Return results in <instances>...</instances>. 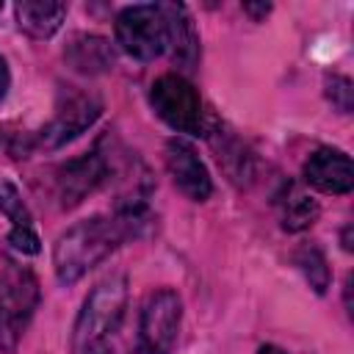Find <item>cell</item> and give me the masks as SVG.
<instances>
[{
    "instance_id": "cell-1",
    "label": "cell",
    "mask_w": 354,
    "mask_h": 354,
    "mask_svg": "<svg viewBox=\"0 0 354 354\" xmlns=\"http://www.w3.org/2000/svg\"><path fill=\"white\" fill-rule=\"evenodd\" d=\"M149 224L147 207H116L113 216H91L72 224L53 246V268L58 282L72 285L94 266L111 257L124 241L138 238Z\"/></svg>"
},
{
    "instance_id": "cell-2",
    "label": "cell",
    "mask_w": 354,
    "mask_h": 354,
    "mask_svg": "<svg viewBox=\"0 0 354 354\" xmlns=\"http://www.w3.org/2000/svg\"><path fill=\"white\" fill-rule=\"evenodd\" d=\"M127 307V277L111 274L86 296L69 340V354H113V337Z\"/></svg>"
},
{
    "instance_id": "cell-3",
    "label": "cell",
    "mask_w": 354,
    "mask_h": 354,
    "mask_svg": "<svg viewBox=\"0 0 354 354\" xmlns=\"http://www.w3.org/2000/svg\"><path fill=\"white\" fill-rule=\"evenodd\" d=\"M39 279L28 266L6 263L0 274V351L11 354L39 307Z\"/></svg>"
},
{
    "instance_id": "cell-4",
    "label": "cell",
    "mask_w": 354,
    "mask_h": 354,
    "mask_svg": "<svg viewBox=\"0 0 354 354\" xmlns=\"http://www.w3.org/2000/svg\"><path fill=\"white\" fill-rule=\"evenodd\" d=\"M113 30L122 50L138 61H152L169 50V28L160 6L138 3L122 8L116 14Z\"/></svg>"
},
{
    "instance_id": "cell-5",
    "label": "cell",
    "mask_w": 354,
    "mask_h": 354,
    "mask_svg": "<svg viewBox=\"0 0 354 354\" xmlns=\"http://www.w3.org/2000/svg\"><path fill=\"white\" fill-rule=\"evenodd\" d=\"M183 318V301L177 290L160 288L144 299L141 321H138V340L130 354H171Z\"/></svg>"
},
{
    "instance_id": "cell-6",
    "label": "cell",
    "mask_w": 354,
    "mask_h": 354,
    "mask_svg": "<svg viewBox=\"0 0 354 354\" xmlns=\"http://www.w3.org/2000/svg\"><path fill=\"white\" fill-rule=\"evenodd\" d=\"M152 111L177 133L199 136L205 130V111L196 88L183 75H160L149 88Z\"/></svg>"
},
{
    "instance_id": "cell-7",
    "label": "cell",
    "mask_w": 354,
    "mask_h": 354,
    "mask_svg": "<svg viewBox=\"0 0 354 354\" xmlns=\"http://www.w3.org/2000/svg\"><path fill=\"white\" fill-rule=\"evenodd\" d=\"M100 111H102L100 97H94L88 91H80V88H64L61 97H58L55 113L41 127V133L36 136V144L44 147V149L64 147L66 141H72L83 130H88L97 122Z\"/></svg>"
},
{
    "instance_id": "cell-8",
    "label": "cell",
    "mask_w": 354,
    "mask_h": 354,
    "mask_svg": "<svg viewBox=\"0 0 354 354\" xmlns=\"http://www.w3.org/2000/svg\"><path fill=\"white\" fill-rule=\"evenodd\" d=\"M111 171H113L111 160H108V155H102L100 147L88 155H80V158L64 163L55 177V194H58L61 205L64 207L80 205L88 194H94L111 177Z\"/></svg>"
},
{
    "instance_id": "cell-9",
    "label": "cell",
    "mask_w": 354,
    "mask_h": 354,
    "mask_svg": "<svg viewBox=\"0 0 354 354\" xmlns=\"http://www.w3.org/2000/svg\"><path fill=\"white\" fill-rule=\"evenodd\" d=\"M166 169L174 180V185L191 199V202H205L213 194V180L207 166L202 163V158L196 155V149L183 141V138H171L166 144Z\"/></svg>"
},
{
    "instance_id": "cell-10",
    "label": "cell",
    "mask_w": 354,
    "mask_h": 354,
    "mask_svg": "<svg viewBox=\"0 0 354 354\" xmlns=\"http://www.w3.org/2000/svg\"><path fill=\"white\" fill-rule=\"evenodd\" d=\"M304 180L321 194H348L354 188V166L343 149L321 147L304 163Z\"/></svg>"
},
{
    "instance_id": "cell-11",
    "label": "cell",
    "mask_w": 354,
    "mask_h": 354,
    "mask_svg": "<svg viewBox=\"0 0 354 354\" xmlns=\"http://www.w3.org/2000/svg\"><path fill=\"white\" fill-rule=\"evenodd\" d=\"M69 66L80 75H105L113 69V47L108 39L94 33H75L64 50Z\"/></svg>"
},
{
    "instance_id": "cell-12",
    "label": "cell",
    "mask_w": 354,
    "mask_h": 354,
    "mask_svg": "<svg viewBox=\"0 0 354 354\" xmlns=\"http://www.w3.org/2000/svg\"><path fill=\"white\" fill-rule=\"evenodd\" d=\"M14 14H17L19 30H25L33 39H50L66 17V3H58V0H19L14 6Z\"/></svg>"
},
{
    "instance_id": "cell-13",
    "label": "cell",
    "mask_w": 354,
    "mask_h": 354,
    "mask_svg": "<svg viewBox=\"0 0 354 354\" xmlns=\"http://www.w3.org/2000/svg\"><path fill=\"white\" fill-rule=\"evenodd\" d=\"M160 8L166 17L169 50H171L174 64H180L183 69H194L196 58H199V39H196V30H194L188 11L183 6H160Z\"/></svg>"
},
{
    "instance_id": "cell-14",
    "label": "cell",
    "mask_w": 354,
    "mask_h": 354,
    "mask_svg": "<svg viewBox=\"0 0 354 354\" xmlns=\"http://www.w3.org/2000/svg\"><path fill=\"white\" fill-rule=\"evenodd\" d=\"M274 205L279 210V221L288 232H301L318 218V205L315 199L296 183H285L279 194L274 196Z\"/></svg>"
},
{
    "instance_id": "cell-15",
    "label": "cell",
    "mask_w": 354,
    "mask_h": 354,
    "mask_svg": "<svg viewBox=\"0 0 354 354\" xmlns=\"http://www.w3.org/2000/svg\"><path fill=\"white\" fill-rule=\"evenodd\" d=\"M293 260L315 293H324L329 288V266H326V257L318 246H301L293 254Z\"/></svg>"
},
{
    "instance_id": "cell-16",
    "label": "cell",
    "mask_w": 354,
    "mask_h": 354,
    "mask_svg": "<svg viewBox=\"0 0 354 354\" xmlns=\"http://www.w3.org/2000/svg\"><path fill=\"white\" fill-rule=\"evenodd\" d=\"M0 213H6V216L14 221V227H33V224H30L33 218H30L28 205L22 202L17 185L8 183L6 177H0Z\"/></svg>"
},
{
    "instance_id": "cell-17",
    "label": "cell",
    "mask_w": 354,
    "mask_h": 354,
    "mask_svg": "<svg viewBox=\"0 0 354 354\" xmlns=\"http://www.w3.org/2000/svg\"><path fill=\"white\" fill-rule=\"evenodd\" d=\"M326 100L332 102L335 111L351 113V108H354V86H351V80L346 75L326 77Z\"/></svg>"
},
{
    "instance_id": "cell-18",
    "label": "cell",
    "mask_w": 354,
    "mask_h": 354,
    "mask_svg": "<svg viewBox=\"0 0 354 354\" xmlns=\"http://www.w3.org/2000/svg\"><path fill=\"white\" fill-rule=\"evenodd\" d=\"M8 241H11V246L17 249V252H22V254H36L41 246H39V235L33 232V227H14L11 232H8Z\"/></svg>"
},
{
    "instance_id": "cell-19",
    "label": "cell",
    "mask_w": 354,
    "mask_h": 354,
    "mask_svg": "<svg viewBox=\"0 0 354 354\" xmlns=\"http://www.w3.org/2000/svg\"><path fill=\"white\" fill-rule=\"evenodd\" d=\"M243 11L252 14L254 19H263L271 11V3H243Z\"/></svg>"
},
{
    "instance_id": "cell-20",
    "label": "cell",
    "mask_w": 354,
    "mask_h": 354,
    "mask_svg": "<svg viewBox=\"0 0 354 354\" xmlns=\"http://www.w3.org/2000/svg\"><path fill=\"white\" fill-rule=\"evenodd\" d=\"M8 83H11V75H8L6 58H0V100L6 97V91H8Z\"/></svg>"
},
{
    "instance_id": "cell-21",
    "label": "cell",
    "mask_w": 354,
    "mask_h": 354,
    "mask_svg": "<svg viewBox=\"0 0 354 354\" xmlns=\"http://www.w3.org/2000/svg\"><path fill=\"white\" fill-rule=\"evenodd\" d=\"M257 354H285L279 346H260V351Z\"/></svg>"
},
{
    "instance_id": "cell-22",
    "label": "cell",
    "mask_w": 354,
    "mask_h": 354,
    "mask_svg": "<svg viewBox=\"0 0 354 354\" xmlns=\"http://www.w3.org/2000/svg\"><path fill=\"white\" fill-rule=\"evenodd\" d=\"M0 8H3V3H0Z\"/></svg>"
}]
</instances>
